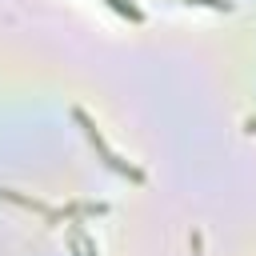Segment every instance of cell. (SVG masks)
<instances>
[{
    "label": "cell",
    "mask_w": 256,
    "mask_h": 256,
    "mask_svg": "<svg viewBox=\"0 0 256 256\" xmlns=\"http://www.w3.org/2000/svg\"><path fill=\"white\" fill-rule=\"evenodd\" d=\"M72 120H76V124L84 128V136H88V144L96 148V156H100V160H104V164H108L112 172H120V176H128L132 184H144V180H148V172H144V168H136L132 160H124V156H120V152H116V148H112V144L104 140V132L96 128V120H92V116H88V112H84L80 104L72 108Z\"/></svg>",
    "instance_id": "1"
},
{
    "label": "cell",
    "mask_w": 256,
    "mask_h": 256,
    "mask_svg": "<svg viewBox=\"0 0 256 256\" xmlns=\"http://www.w3.org/2000/svg\"><path fill=\"white\" fill-rule=\"evenodd\" d=\"M108 8H116V12H120V16H128L132 24H140V20H144V12H140L132 0H108Z\"/></svg>",
    "instance_id": "5"
},
{
    "label": "cell",
    "mask_w": 256,
    "mask_h": 256,
    "mask_svg": "<svg viewBox=\"0 0 256 256\" xmlns=\"http://www.w3.org/2000/svg\"><path fill=\"white\" fill-rule=\"evenodd\" d=\"M104 212H108L104 200H76V204H64L60 208L64 220H84V216H104Z\"/></svg>",
    "instance_id": "3"
},
{
    "label": "cell",
    "mask_w": 256,
    "mask_h": 256,
    "mask_svg": "<svg viewBox=\"0 0 256 256\" xmlns=\"http://www.w3.org/2000/svg\"><path fill=\"white\" fill-rule=\"evenodd\" d=\"M244 132H256V116H248V120H244Z\"/></svg>",
    "instance_id": "7"
},
{
    "label": "cell",
    "mask_w": 256,
    "mask_h": 256,
    "mask_svg": "<svg viewBox=\"0 0 256 256\" xmlns=\"http://www.w3.org/2000/svg\"><path fill=\"white\" fill-rule=\"evenodd\" d=\"M0 196L4 200H12V204H24V208H32V212H40L44 220H52V224H60L64 216H60V208H52V204H44V200H32V196H24V192H16V188H0Z\"/></svg>",
    "instance_id": "2"
},
{
    "label": "cell",
    "mask_w": 256,
    "mask_h": 256,
    "mask_svg": "<svg viewBox=\"0 0 256 256\" xmlns=\"http://www.w3.org/2000/svg\"><path fill=\"white\" fill-rule=\"evenodd\" d=\"M184 4H204V8H216V12H232V0H184Z\"/></svg>",
    "instance_id": "6"
},
{
    "label": "cell",
    "mask_w": 256,
    "mask_h": 256,
    "mask_svg": "<svg viewBox=\"0 0 256 256\" xmlns=\"http://www.w3.org/2000/svg\"><path fill=\"white\" fill-rule=\"evenodd\" d=\"M68 244H72V252H76V256H100L96 240H92V236L84 232V224H76V220L68 224Z\"/></svg>",
    "instance_id": "4"
}]
</instances>
